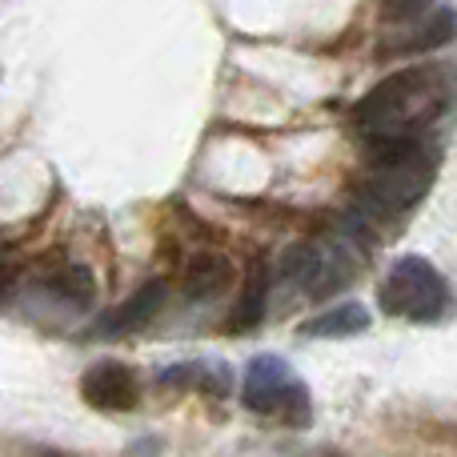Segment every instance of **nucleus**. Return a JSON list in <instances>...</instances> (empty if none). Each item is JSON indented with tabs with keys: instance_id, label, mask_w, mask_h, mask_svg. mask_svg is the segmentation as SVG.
I'll return each mask as SVG.
<instances>
[{
	"instance_id": "obj_4",
	"label": "nucleus",
	"mask_w": 457,
	"mask_h": 457,
	"mask_svg": "<svg viewBox=\"0 0 457 457\" xmlns=\"http://www.w3.org/2000/svg\"><path fill=\"white\" fill-rule=\"evenodd\" d=\"M241 402L245 410L261 413V418H285L289 426L309 421V394L293 370L273 353H261L249 361L245 370V386H241Z\"/></svg>"
},
{
	"instance_id": "obj_9",
	"label": "nucleus",
	"mask_w": 457,
	"mask_h": 457,
	"mask_svg": "<svg viewBox=\"0 0 457 457\" xmlns=\"http://www.w3.org/2000/svg\"><path fill=\"white\" fill-rule=\"evenodd\" d=\"M365 329H370V309L357 305V301H341L337 309L301 325L305 337H353V333H365Z\"/></svg>"
},
{
	"instance_id": "obj_13",
	"label": "nucleus",
	"mask_w": 457,
	"mask_h": 457,
	"mask_svg": "<svg viewBox=\"0 0 457 457\" xmlns=\"http://www.w3.org/2000/svg\"><path fill=\"white\" fill-rule=\"evenodd\" d=\"M8 293H12V273H8V265L0 261V301H4Z\"/></svg>"
},
{
	"instance_id": "obj_12",
	"label": "nucleus",
	"mask_w": 457,
	"mask_h": 457,
	"mask_svg": "<svg viewBox=\"0 0 457 457\" xmlns=\"http://www.w3.org/2000/svg\"><path fill=\"white\" fill-rule=\"evenodd\" d=\"M426 8H434V0H381V21L386 24H402L421 16Z\"/></svg>"
},
{
	"instance_id": "obj_2",
	"label": "nucleus",
	"mask_w": 457,
	"mask_h": 457,
	"mask_svg": "<svg viewBox=\"0 0 457 457\" xmlns=\"http://www.w3.org/2000/svg\"><path fill=\"white\" fill-rule=\"evenodd\" d=\"M378 301L389 317L405 321H437L450 309V285L434 269V261L405 253L389 265V273L378 285Z\"/></svg>"
},
{
	"instance_id": "obj_8",
	"label": "nucleus",
	"mask_w": 457,
	"mask_h": 457,
	"mask_svg": "<svg viewBox=\"0 0 457 457\" xmlns=\"http://www.w3.org/2000/svg\"><path fill=\"white\" fill-rule=\"evenodd\" d=\"M228 281H233V261H228L225 253H213V249L189 257V265H185V273H181V289L189 301L217 297V293L228 289Z\"/></svg>"
},
{
	"instance_id": "obj_6",
	"label": "nucleus",
	"mask_w": 457,
	"mask_h": 457,
	"mask_svg": "<svg viewBox=\"0 0 457 457\" xmlns=\"http://www.w3.org/2000/svg\"><path fill=\"white\" fill-rule=\"evenodd\" d=\"M457 37V16L453 8H426L421 16L397 24L394 37H386L381 45V56L394 53H426V48H442Z\"/></svg>"
},
{
	"instance_id": "obj_1",
	"label": "nucleus",
	"mask_w": 457,
	"mask_h": 457,
	"mask_svg": "<svg viewBox=\"0 0 457 457\" xmlns=\"http://www.w3.org/2000/svg\"><path fill=\"white\" fill-rule=\"evenodd\" d=\"M450 101L453 80L445 69H402L357 101V125L361 137H426Z\"/></svg>"
},
{
	"instance_id": "obj_10",
	"label": "nucleus",
	"mask_w": 457,
	"mask_h": 457,
	"mask_svg": "<svg viewBox=\"0 0 457 457\" xmlns=\"http://www.w3.org/2000/svg\"><path fill=\"white\" fill-rule=\"evenodd\" d=\"M265 309H269V269L253 265L249 277H245L241 301L233 309V329H257L265 321Z\"/></svg>"
},
{
	"instance_id": "obj_5",
	"label": "nucleus",
	"mask_w": 457,
	"mask_h": 457,
	"mask_svg": "<svg viewBox=\"0 0 457 457\" xmlns=\"http://www.w3.org/2000/svg\"><path fill=\"white\" fill-rule=\"evenodd\" d=\"M141 394H145L141 373L129 361H93L85 370V378H80V397L93 410H104V413L137 410Z\"/></svg>"
},
{
	"instance_id": "obj_7",
	"label": "nucleus",
	"mask_w": 457,
	"mask_h": 457,
	"mask_svg": "<svg viewBox=\"0 0 457 457\" xmlns=\"http://www.w3.org/2000/svg\"><path fill=\"white\" fill-rule=\"evenodd\" d=\"M165 301H169V285L153 277V281L137 285V289L129 293L125 301H117V305H112L109 313L101 317L96 333H101V337H125V333H133V329H141V325H149L153 317L165 309Z\"/></svg>"
},
{
	"instance_id": "obj_11",
	"label": "nucleus",
	"mask_w": 457,
	"mask_h": 457,
	"mask_svg": "<svg viewBox=\"0 0 457 457\" xmlns=\"http://www.w3.org/2000/svg\"><path fill=\"white\" fill-rule=\"evenodd\" d=\"M40 285H45L48 293H56V297H64V301H80V305L93 301V293H96V281L85 265H53V269L40 273Z\"/></svg>"
},
{
	"instance_id": "obj_3",
	"label": "nucleus",
	"mask_w": 457,
	"mask_h": 457,
	"mask_svg": "<svg viewBox=\"0 0 457 457\" xmlns=\"http://www.w3.org/2000/svg\"><path fill=\"white\" fill-rule=\"evenodd\" d=\"M434 177H437V157L426 149V141H421L418 149H410L405 157L373 165L370 189H365V209H370V213H386V217L405 213V209H413L429 193Z\"/></svg>"
}]
</instances>
